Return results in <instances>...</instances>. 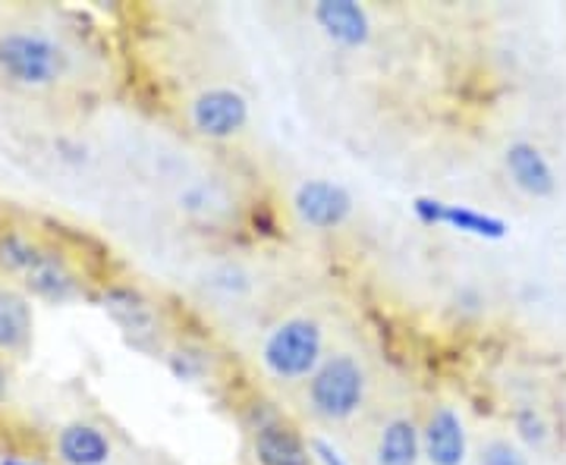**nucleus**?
<instances>
[{
  "mask_svg": "<svg viewBox=\"0 0 566 465\" xmlns=\"http://www.w3.org/2000/svg\"><path fill=\"white\" fill-rule=\"evenodd\" d=\"M368 374L365 364L349 352L327 356L308 378V409L322 422H349L365 405Z\"/></svg>",
  "mask_w": 566,
  "mask_h": 465,
  "instance_id": "nucleus-1",
  "label": "nucleus"
},
{
  "mask_svg": "<svg viewBox=\"0 0 566 465\" xmlns=\"http://www.w3.org/2000/svg\"><path fill=\"white\" fill-rule=\"evenodd\" d=\"M262 362L271 378L277 381H303L312 378L324 362L322 324L312 318H286L281 321L262 346Z\"/></svg>",
  "mask_w": 566,
  "mask_h": 465,
  "instance_id": "nucleus-2",
  "label": "nucleus"
},
{
  "mask_svg": "<svg viewBox=\"0 0 566 465\" xmlns=\"http://www.w3.org/2000/svg\"><path fill=\"white\" fill-rule=\"evenodd\" d=\"M70 54L44 32H7L0 35V73L25 88L54 85L66 73Z\"/></svg>",
  "mask_w": 566,
  "mask_h": 465,
  "instance_id": "nucleus-3",
  "label": "nucleus"
},
{
  "mask_svg": "<svg viewBox=\"0 0 566 465\" xmlns=\"http://www.w3.org/2000/svg\"><path fill=\"white\" fill-rule=\"evenodd\" d=\"M189 123L205 139H233L249 123V102L237 88H205L189 104Z\"/></svg>",
  "mask_w": 566,
  "mask_h": 465,
  "instance_id": "nucleus-4",
  "label": "nucleus"
},
{
  "mask_svg": "<svg viewBox=\"0 0 566 465\" xmlns=\"http://www.w3.org/2000/svg\"><path fill=\"white\" fill-rule=\"evenodd\" d=\"M293 208L300 214V221L315 226V230H334L349 218L353 199L344 186L327 180H308L296 189Z\"/></svg>",
  "mask_w": 566,
  "mask_h": 465,
  "instance_id": "nucleus-5",
  "label": "nucleus"
},
{
  "mask_svg": "<svg viewBox=\"0 0 566 465\" xmlns=\"http://www.w3.org/2000/svg\"><path fill=\"white\" fill-rule=\"evenodd\" d=\"M412 211L428 226L444 223L450 230L472 233V236H485V240H504L506 236V223L501 218H491V214L472 211V208H463V204H444L438 202V199H416Z\"/></svg>",
  "mask_w": 566,
  "mask_h": 465,
  "instance_id": "nucleus-6",
  "label": "nucleus"
},
{
  "mask_svg": "<svg viewBox=\"0 0 566 465\" xmlns=\"http://www.w3.org/2000/svg\"><path fill=\"white\" fill-rule=\"evenodd\" d=\"M255 463L259 465H312V446L305 444L303 437L290 425H283L281 419H264L262 425L255 427Z\"/></svg>",
  "mask_w": 566,
  "mask_h": 465,
  "instance_id": "nucleus-7",
  "label": "nucleus"
},
{
  "mask_svg": "<svg viewBox=\"0 0 566 465\" xmlns=\"http://www.w3.org/2000/svg\"><path fill=\"white\" fill-rule=\"evenodd\" d=\"M422 453L431 465H463L465 427L453 409H434L422 427Z\"/></svg>",
  "mask_w": 566,
  "mask_h": 465,
  "instance_id": "nucleus-8",
  "label": "nucleus"
},
{
  "mask_svg": "<svg viewBox=\"0 0 566 465\" xmlns=\"http://www.w3.org/2000/svg\"><path fill=\"white\" fill-rule=\"evenodd\" d=\"M504 163L510 180L516 182L526 195H532V199H547V195H554L557 177H554V170H551V163H547V158L542 155L538 145L513 142L506 148Z\"/></svg>",
  "mask_w": 566,
  "mask_h": 465,
  "instance_id": "nucleus-9",
  "label": "nucleus"
},
{
  "mask_svg": "<svg viewBox=\"0 0 566 465\" xmlns=\"http://www.w3.org/2000/svg\"><path fill=\"white\" fill-rule=\"evenodd\" d=\"M315 22L324 29L327 39H334L344 47H359L371 35V22L359 3L353 0H322L312 10Z\"/></svg>",
  "mask_w": 566,
  "mask_h": 465,
  "instance_id": "nucleus-10",
  "label": "nucleus"
},
{
  "mask_svg": "<svg viewBox=\"0 0 566 465\" xmlns=\"http://www.w3.org/2000/svg\"><path fill=\"white\" fill-rule=\"evenodd\" d=\"M22 281L35 296L51 299V303H66L80 293V281L70 271V264L63 262L57 252H48V249H41L39 258L22 274Z\"/></svg>",
  "mask_w": 566,
  "mask_h": 465,
  "instance_id": "nucleus-11",
  "label": "nucleus"
},
{
  "mask_svg": "<svg viewBox=\"0 0 566 465\" xmlns=\"http://www.w3.org/2000/svg\"><path fill=\"white\" fill-rule=\"evenodd\" d=\"M422 456V431L412 419H390L375 441V465H416Z\"/></svg>",
  "mask_w": 566,
  "mask_h": 465,
  "instance_id": "nucleus-12",
  "label": "nucleus"
},
{
  "mask_svg": "<svg viewBox=\"0 0 566 465\" xmlns=\"http://www.w3.org/2000/svg\"><path fill=\"white\" fill-rule=\"evenodd\" d=\"M104 308L114 315V321L120 324L129 337H155L158 334V315L151 303H145L136 289H126V286H114L107 296H104Z\"/></svg>",
  "mask_w": 566,
  "mask_h": 465,
  "instance_id": "nucleus-13",
  "label": "nucleus"
},
{
  "mask_svg": "<svg viewBox=\"0 0 566 465\" xmlns=\"http://www.w3.org/2000/svg\"><path fill=\"white\" fill-rule=\"evenodd\" d=\"M57 453L66 465H104L111 456V441L104 437L102 427L76 422L61 431Z\"/></svg>",
  "mask_w": 566,
  "mask_h": 465,
  "instance_id": "nucleus-14",
  "label": "nucleus"
},
{
  "mask_svg": "<svg viewBox=\"0 0 566 465\" xmlns=\"http://www.w3.org/2000/svg\"><path fill=\"white\" fill-rule=\"evenodd\" d=\"M32 337V308L13 289H0V352H20Z\"/></svg>",
  "mask_w": 566,
  "mask_h": 465,
  "instance_id": "nucleus-15",
  "label": "nucleus"
},
{
  "mask_svg": "<svg viewBox=\"0 0 566 465\" xmlns=\"http://www.w3.org/2000/svg\"><path fill=\"white\" fill-rule=\"evenodd\" d=\"M39 245L29 243L22 233H3L0 236V271L3 274H25L39 258Z\"/></svg>",
  "mask_w": 566,
  "mask_h": 465,
  "instance_id": "nucleus-16",
  "label": "nucleus"
},
{
  "mask_svg": "<svg viewBox=\"0 0 566 465\" xmlns=\"http://www.w3.org/2000/svg\"><path fill=\"white\" fill-rule=\"evenodd\" d=\"M482 465H526V456L506 441H491L482 450Z\"/></svg>",
  "mask_w": 566,
  "mask_h": 465,
  "instance_id": "nucleus-17",
  "label": "nucleus"
},
{
  "mask_svg": "<svg viewBox=\"0 0 566 465\" xmlns=\"http://www.w3.org/2000/svg\"><path fill=\"white\" fill-rule=\"evenodd\" d=\"M516 427H520V434L526 437L528 444H542L545 441V425H542V419L532 409H523L516 415Z\"/></svg>",
  "mask_w": 566,
  "mask_h": 465,
  "instance_id": "nucleus-18",
  "label": "nucleus"
},
{
  "mask_svg": "<svg viewBox=\"0 0 566 465\" xmlns=\"http://www.w3.org/2000/svg\"><path fill=\"white\" fill-rule=\"evenodd\" d=\"M312 456L318 459L322 465H346V459L327 444V441H312Z\"/></svg>",
  "mask_w": 566,
  "mask_h": 465,
  "instance_id": "nucleus-19",
  "label": "nucleus"
},
{
  "mask_svg": "<svg viewBox=\"0 0 566 465\" xmlns=\"http://www.w3.org/2000/svg\"><path fill=\"white\" fill-rule=\"evenodd\" d=\"M7 397V371L0 368V400Z\"/></svg>",
  "mask_w": 566,
  "mask_h": 465,
  "instance_id": "nucleus-20",
  "label": "nucleus"
},
{
  "mask_svg": "<svg viewBox=\"0 0 566 465\" xmlns=\"http://www.w3.org/2000/svg\"><path fill=\"white\" fill-rule=\"evenodd\" d=\"M0 465H39V463H29V459H3Z\"/></svg>",
  "mask_w": 566,
  "mask_h": 465,
  "instance_id": "nucleus-21",
  "label": "nucleus"
}]
</instances>
